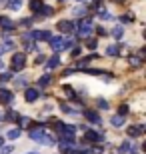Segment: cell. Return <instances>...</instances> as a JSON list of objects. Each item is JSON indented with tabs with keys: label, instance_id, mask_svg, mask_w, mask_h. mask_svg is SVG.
<instances>
[{
	"label": "cell",
	"instance_id": "6da1fadb",
	"mask_svg": "<svg viewBox=\"0 0 146 154\" xmlns=\"http://www.w3.org/2000/svg\"><path fill=\"white\" fill-rule=\"evenodd\" d=\"M92 28H94V24H92L90 18H84V20H80V22H78V34L84 36V38H88V36H90Z\"/></svg>",
	"mask_w": 146,
	"mask_h": 154
},
{
	"label": "cell",
	"instance_id": "7a4b0ae2",
	"mask_svg": "<svg viewBox=\"0 0 146 154\" xmlns=\"http://www.w3.org/2000/svg\"><path fill=\"white\" fill-rule=\"evenodd\" d=\"M24 64H26V56H24L22 52H18L12 56V72H18V70L24 68Z\"/></svg>",
	"mask_w": 146,
	"mask_h": 154
},
{
	"label": "cell",
	"instance_id": "3957f363",
	"mask_svg": "<svg viewBox=\"0 0 146 154\" xmlns=\"http://www.w3.org/2000/svg\"><path fill=\"white\" fill-rule=\"evenodd\" d=\"M30 38L32 40H46V42H48V40L52 38V32L50 30H32V32H30Z\"/></svg>",
	"mask_w": 146,
	"mask_h": 154
},
{
	"label": "cell",
	"instance_id": "277c9868",
	"mask_svg": "<svg viewBox=\"0 0 146 154\" xmlns=\"http://www.w3.org/2000/svg\"><path fill=\"white\" fill-rule=\"evenodd\" d=\"M74 132H76V128L70 124H64L60 130V140H74Z\"/></svg>",
	"mask_w": 146,
	"mask_h": 154
},
{
	"label": "cell",
	"instance_id": "5b68a950",
	"mask_svg": "<svg viewBox=\"0 0 146 154\" xmlns=\"http://www.w3.org/2000/svg\"><path fill=\"white\" fill-rule=\"evenodd\" d=\"M42 136H44V124H36V128L30 130V138L34 142H42Z\"/></svg>",
	"mask_w": 146,
	"mask_h": 154
},
{
	"label": "cell",
	"instance_id": "8992f818",
	"mask_svg": "<svg viewBox=\"0 0 146 154\" xmlns=\"http://www.w3.org/2000/svg\"><path fill=\"white\" fill-rule=\"evenodd\" d=\"M48 42H50V48H52L54 52L64 50V38H60V36H52Z\"/></svg>",
	"mask_w": 146,
	"mask_h": 154
},
{
	"label": "cell",
	"instance_id": "52a82bcc",
	"mask_svg": "<svg viewBox=\"0 0 146 154\" xmlns=\"http://www.w3.org/2000/svg\"><path fill=\"white\" fill-rule=\"evenodd\" d=\"M58 30H60V32H66V34H72L74 30H76V26H74L70 20H60V22H58Z\"/></svg>",
	"mask_w": 146,
	"mask_h": 154
},
{
	"label": "cell",
	"instance_id": "ba28073f",
	"mask_svg": "<svg viewBox=\"0 0 146 154\" xmlns=\"http://www.w3.org/2000/svg\"><path fill=\"white\" fill-rule=\"evenodd\" d=\"M84 118L88 120V122H92V124H100L102 122L100 114H98L96 110H84Z\"/></svg>",
	"mask_w": 146,
	"mask_h": 154
},
{
	"label": "cell",
	"instance_id": "9c48e42d",
	"mask_svg": "<svg viewBox=\"0 0 146 154\" xmlns=\"http://www.w3.org/2000/svg\"><path fill=\"white\" fill-rule=\"evenodd\" d=\"M0 28H2V30H6V32H12V30L16 28V26H14V22H12L10 18L0 16Z\"/></svg>",
	"mask_w": 146,
	"mask_h": 154
},
{
	"label": "cell",
	"instance_id": "30bf717a",
	"mask_svg": "<svg viewBox=\"0 0 146 154\" xmlns=\"http://www.w3.org/2000/svg\"><path fill=\"white\" fill-rule=\"evenodd\" d=\"M86 140L88 142H102L104 140V134H98L94 130H86Z\"/></svg>",
	"mask_w": 146,
	"mask_h": 154
},
{
	"label": "cell",
	"instance_id": "8fae6325",
	"mask_svg": "<svg viewBox=\"0 0 146 154\" xmlns=\"http://www.w3.org/2000/svg\"><path fill=\"white\" fill-rule=\"evenodd\" d=\"M38 96H40V92L36 88H26V92H24L26 102H34V100H38Z\"/></svg>",
	"mask_w": 146,
	"mask_h": 154
},
{
	"label": "cell",
	"instance_id": "7c38bea8",
	"mask_svg": "<svg viewBox=\"0 0 146 154\" xmlns=\"http://www.w3.org/2000/svg\"><path fill=\"white\" fill-rule=\"evenodd\" d=\"M120 152H122V154H134L136 152V146H134V144H130L128 140H126V142L120 144Z\"/></svg>",
	"mask_w": 146,
	"mask_h": 154
},
{
	"label": "cell",
	"instance_id": "4fadbf2b",
	"mask_svg": "<svg viewBox=\"0 0 146 154\" xmlns=\"http://www.w3.org/2000/svg\"><path fill=\"white\" fill-rule=\"evenodd\" d=\"M0 102L10 104V102H12V92L6 90V88H0Z\"/></svg>",
	"mask_w": 146,
	"mask_h": 154
},
{
	"label": "cell",
	"instance_id": "5bb4252c",
	"mask_svg": "<svg viewBox=\"0 0 146 154\" xmlns=\"http://www.w3.org/2000/svg\"><path fill=\"white\" fill-rule=\"evenodd\" d=\"M50 82H52V76H50V72H46L44 76L38 78V88H44V86H48Z\"/></svg>",
	"mask_w": 146,
	"mask_h": 154
},
{
	"label": "cell",
	"instance_id": "9a60e30c",
	"mask_svg": "<svg viewBox=\"0 0 146 154\" xmlns=\"http://www.w3.org/2000/svg\"><path fill=\"white\" fill-rule=\"evenodd\" d=\"M142 130H144V126H130V128H128V136H130V138L140 136Z\"/></svg>",
	"mask_w": 146,
	"mask_h": 154
},
{
	"label": "cell",
	"instance_id": "2e32d148",
	"mask_svg": "<svg viewBox=\"0 0 146 154\" xmlns=\"http://www.w3.org/2000/svg\"><path fill=\"white\" fill-rule=\"evenodd\" d=\"M40 144L52 146V144H56V138H54V134H48V132H44V136H42V142H40Z\"/></svg>",
	"mask_w": 146,
	"mask_h": 154
},
{
	"label": "cell",
	"instance_id": "e0dca14e",
	"mask_svg": "<svg viewBox=\"0 0 146 154\" xmlns=\"http://www.w3.org/2000/svg\"><path fill=\"white\" fill-rule=\"evenodd\" d=\"M142 58H144V52H138L136 56H132V58H130V64H132L134 68H138V66L142 64Z\"/></svg>",
	"mask_w": 146,
	"mask_h": 154
},
{
	"label": "cell",
	"instance_id": "ac0fdd59",
	"mask_svg": "<svg viewBox=\"0 0 146 154\" xmlns=\"http://www.w3.org/2000/svg\"><path fill=\"white\" fill-rule=\"evenodd\" d=\"M58 64H60V58L58 56H52L48 62H46V68L48 70H54V68H58Z\"/></svg>",
	"mask_w": 146,
	"mask_h": 154
},
{
	"label": "cell",
	"instance_id": "d6986e66",
	"mask_svg": "<svg viewBox=\"0 0 146 154\" xmlns=\"http://www.w3.org/2000/svg\"><path fill=\"white\" fill-rule=\"evenodd\" d=\"M6 6H8L10 10H20V8H22V0H8Z\"/></svg>",
	"mask_w": 146,
	"mask_h": 154
},
{
	"label": "cell",
	"instance_id": "ffe728a7",
	"mask_svg": "<svg viewBox=\"0 0 146 154\" xmlns=\"http://www.w3.org/2000/svg\"><path fill=\"white\" fill-rule=\"evenodd\" d=\"M118 52H120V48H118V46L116 44H110V46H108V48H106V56H118Z\"/></svg>",
	"mask_w": 146,
	"mask_h": 154
},
{
	"label": "cell",
	"instance_id": "44dd1931",
	"mask_svg": "<svg viewBox=\"0 0 146 154\" xmlns=\"http://www.w3.org/2000/svg\"><path fill=\"white\" fill-rule=\"evenodd\" d=\"M12 48H14V42H12V40H6L4 44H0V54H4V52L12 50Z\"/></svg>",
	"mask_w": 146,
	"mask_h": 154
},
{
	"label": "cell",
	"instance_id": "7402d4cb",
	"mask_svg": "<svg viewBox=\"0 0 146 154\" xmlns=\"http://www.w3.org/2000/svg\"><path fill=\"white\" fill-rule=\"evenodd\" d=\"M42 6H44V4H42V0H32V2H30V8H32L34 14H38Z\"/></svg>",
	"mask_w": 146,
	"mask_h": 154
},
{
	"label": "cell",
	"instance_id": "603a6c76",
	"mask_svg": "<svg viewBox=\"0 0 146 154\" xmlns=\"http://www.w3.org/2000/svg\"><path fill=\"white\" fill-rule=\"evenodd\" d=\"M18 136H20V128H12L6 132V138H10V140H16Z\"/></svg>",
	"mask_w": 146,
	"mask_h": 154
},
{
	"label": "cell",
	"instance_id": "cb8c5ba5",
	"mask_svg": "<svg viewBox=\"0 0 146 154\" xmlns=\"http://www.w3.org/2000/svg\"><path fill=\"white\" fill-rule=\"evenodd\" d=\"M110 122H112V126H116V128H120V126L124 124V116H114V118L110 120Z\"/></svg>",
	"mask_w": 146,
	"mask_h": 154
},
{
	"label": "cell",
	"instance_id": "d4e9b609",
	"mask_svg": "<svg viewBox=\"0 0 146 154\" xmlns=\"http://www.w3.org/2000/svg\"><path fill=\"white\" fill-rule=\"evenodd\" d=\"M52 12H54V10H52L50 6H42V8H40V12H38V14H40V16H50Z\"/></svg>",
	"mask_w": 146,
	"mask_h": 154
},
{
	"label": "cell",
	"instance_id": "484cf974",
	"mask_svg": "<svg viewBox=\"0 0 146 154\" xmlns=\"http://www.w3.org/2000/svg\"><path fill=\"white\" fill-rule=\"evenodd\" d=\"M122 32H124L122 26H116V28L112 30V36H114V38H122Z\"/></svg>",
	"mask_w": 146,
	"mask_h": 154
},
{
	"label": "cell",
	"instance_id": "4316f807",
	"mask_svg": "<svg viewBox=\"0 0 146 154\" xmlns=\"http://www.w3.org/2000/svg\"><path fill=\"white\" fill-rule=\"evenodd\" d=\"M64 88V94H66V98H74V90H72V86H62Z\"/></svg>",
	"mask_w": 146,
	"mask_h": 154
},
{
	"label": "cell",
	"instance_id": "83f0119b",
	"mask_svg": "<svg viewBox=\"0 0 146 154\" xmlns=\"http://www.w3.org/2000/svg\"><path fill=\"white\" fill-rule=\"evenodd\" d=\"M128 104H122V106H120V108H118V116H124V114H128Z\"/></svg>",
	"mask_w": 146,
	"mask_h": 154
},
{
	"label": "cell",
	"instance_id": "f1b7e54d",
	"mask_svg": "<svg viewBox=\"0 0 146 154\" xmlns=\"http://www.w3.org/2000/svg\"><path fill=\"white\" fill-rule=\"evenodd\" d=\"M18 120H20V126H28L30 124V118H28V116H18Z\"/></svg>",
	"mask_w": 146,
	"mask_h": 154
},
{
	"label": "cell",
	"instance_id": "f546056e",
	"mask_svg": "<svg viewBox=\"0 0 146 154\" xmlns=\"http://www.w3.org/2000/svg\"><path fill=\"white\" fill-rule=\"evenodd\" d=\"M96 104H98V106H100L102 110H108V102H106V100H104V98H100V100H98V102H96Z\"/></svg>",
	"mask_w": 146,
	"mask_h": 154
},
{
	"label": "cell",
	"instance_id": "4dcf8cb0",
	"mask_svg": "<svg viewBox=\"0 0 146 154\" xmlns=\"http://www.w3.org/2000/svg\"><path fill=\"white\" fill-rule=\"evenodd\" d=\"M10 78H12L10 72H6V74H0V84H2V82H6V80H10Z\"/></svg>",
	"mask_w": 146,
	"mask_h": 154
},
{
	"label": "cell",
	"instance_id": "1f68e13d",
	"mask_svg": "<svg viewBox=\"0 0 146 154\" xmlns=\"http://www.w3.org/2000/svg\"><path fill=\"white\" fill-rule=\"evenodd\" d=\"M12 152V146H0V154H10Z\"/></svg>",
	"mask_w": 146,
	"mask_h": 154
},
{
	"label": "cell",
	"instance_id": "d6a6232c",
	"mask_svg": "<svg viewBox=\"0 0 146 154\" xmlns=\"http://www.w3.org/2000/svg\"><path fill=\"white\" fill-rule=\"evenodd\" d=\"M74 14H76V16H84L86 8H74Z\"/></svg>",
	"mask_w": 146,
	"mask_h": 154
},
{
	"label": "cell",
	"instance_id": "836d02e7",
	"mask_svg": "<svg viewBox=\"0 0 146 154\" xmlns=\"http://www.w3.org/2000/svg\"><path fill=\"white\" fill-rule=\"evenodd\" d=\"M120 20H122V22H132V20H134V16H132V14H124Z\"/></svg>",
	"mask_w": 146,
	"mask_h": 154
},
{
	"label": "cell",
	"instance_id": "e575fe53",
	"mask_svg": "<svg viewBox=\"0 0 146 154\" xmlns=\"http://www.w3.org/2000/svg\"><path fill=\"white\" fill-rule=\"evenodd\" d=\"M72 44H74V42H72L70 38H64V50H68V48H72Z\"/></svg>",
	"mask_w": 146,
	"mask_h": 154
},
{
	"label": "cell",
	"instance_id": "d590c367",
	"mask_svg": "<svg viewBox=\"0 0 146 154\" xmlns=\"http://www.w3.org/2000/svg\"><path fill=\"white\" fill-rule=\"evenodd\" d=\"M86 46H88L90 50H94V48H96L98 44H96V40H88V42H86Z\"/></svg>",
	"mask_w": 146,
	"mask_h": 154
},
{
	"label": "cell",
	"instance_id": "8d00e7d4",
	"mask_svg": "<svg viewBox=\"0 0 146 154\" xmlns=\"http://www.w3.org/2000/svg\"><path fill=\"white\" fill-rule=\"evenodd\" d=\"M30 24H32V20L30 18H24L22 22H20V26H30Z\"/></svg>",
	"mask_w": 146,
	"mask_h": 154
},
{
	"label": "cell",
	"instance_id": "74e56055",
	"mask_svg": "<svg viewBox=\"0 0 146 154\" xmlns=\"http://www.w3.org/2000/svg\"><path fill=\"white\" fill-rule=\"evenodd\" d=\"M64 154H84V152H80V150H74V148H70L68 152H64Z\"/></svg>",
	"mask_w": 146,
	"mask_h": 154
},
{
	"label": "cell",
	"instance_id": "f35d334b",
	"mask_svg": "<svg viewBox=\"0 0 146 154\" xmlns=\"http://www.w3.org/2000/svg\"><path fill=\"white\" fill-rule=\"evenodd\" d=\"M16 84H20V86H24V84H26V80H24V78H18V80H16Z\"/></svg>",
	"mask_w": 146,
	"mask_h": 154
},
{
	"label": "cell",
	"instance_id": "ab89813d",
	"mask_svg": "<svg viewBox=\"0 0 146 154\" xmlns=\"http://www.w3.org/2000/svg\"><path fill=\"white\" fill-rule=\"evenodd\" d=\"M78 54H80V50H78V48H74V50H72V58H76Z\"/></svg>",
	"mask_w": 146,
	"mask_h": 154
},
{
	"label": "cell",
	"instance_id": "60d3db41",
	"mask_svg": "<svg viewBox=\"0 0 146 154\" xmlns=\"http://www.w3.org/2000/svg\"><path fill=\"white\" fill-rule=\"evenodd\" d=\"M2 68H4V62H2V60H0V70H2Z\"/></svg>",
	"mask_w": 146,
	"mask_h": 154
},
{
	"label": "cell",
	"instance_id": "b9f144b4",
	"mask_svg": "<svg viewBox=\"0 0 146 154\" xmlns=\"http://www.w3.org/2000/svg\"><path fill=\"white\" fill-rule=\"evenodd\" d=\"M0 120H4V114H2V112H0Z\"/></svg>",
	"mask_w": 146,
	"mask_h": 154
},
{
	"label": "cell",
	"instance_id": "7bdbcfd3",
	"mask_svg": "<svg viewBox=\"0 0 146 154\" xmlns=\"http://www.w3.org/2000/svg\"><path fill=\"white\" fill-rule=\"evenodd\" d=\"M0 146H2V138H0Z\"/></svg>",
	"mask_w": 146,
	"mask_h": 154
},
{
	"label": "cell",
	"instance_id": "ee69618b",
	"mask_svg": "<svg viewBox=\"0 0 146 154\" xmlns=\"http://www.w3.org/2000/svg\"><path fill=\"white\" fill-rule=\"evenodd\" d=\"M78 2H84V0H78Z\"/></svg>",
	"mask_w": 146,
	"mask_h": 154
},
{
	"label": "cell",
	"instance_id": "f6af8a7d",
	"mask_svg": "<svg viewBox=\"0 0 146 154\" xmlns=\"http://www.w3.org/2000/svg\"><path fill=\"white\" fill-rule=\"evenodd\" d=\"M118 2H120V0H118Z\"/></svg>",
	"mask_w": 146,
	"mask_h": 154
}]
</instances>
